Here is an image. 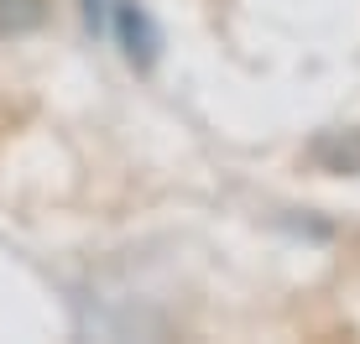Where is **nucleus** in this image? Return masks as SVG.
Instances as JSON below:
<instances>
[{
    "label": "nucleus",
    "instance_id": "obj_1",
    "mask_svg": "<svg viewBox=\"0 0 360 344\" xmlns=\"http://www.w3.org/2000/svg\"><path fill=\"white\" fill-rule=\"evenodd\" d=\"M115 37H120V53L131 58V68H152L157 53H162V32H157L152 11L136 6V0H126V6H115Z\"/></svg>",
    "mask_w": 360,
    "mask_h": 344
},
{
    "label": "nucleus",
    "instance_id": "obj_2",
    "mask_svg": "<svg viewBox=\"0 0 360 344\" xmlns=\"http://www.w3.org/2000/svg\"><path fill=\"white\" fill-rule=\"evenodd\" d=\"M314 162L324 172H360V126L355 131H324L314 141Z\"/></svg>",
    "mask_w": 360,
    "mask_h": 344
}]
</instances>
